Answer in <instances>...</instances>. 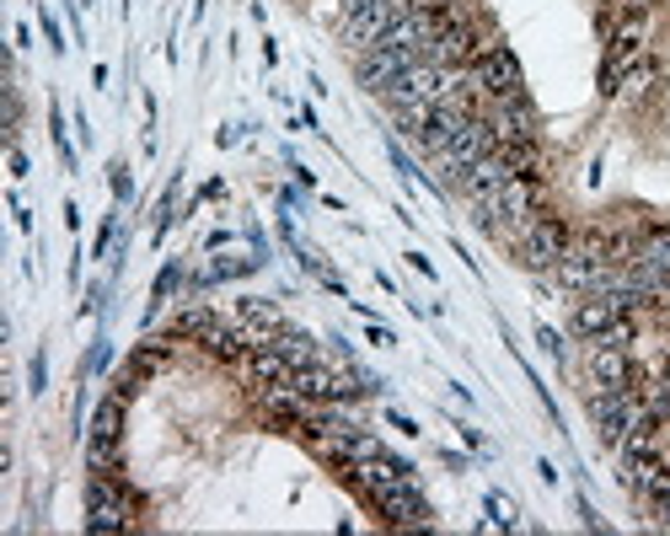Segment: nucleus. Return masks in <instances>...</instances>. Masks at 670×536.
I'll return each instance as SVG.
<instances>
[{"instance_id":"423d86ee","label":"nucleus","mask_w":670,"mask_h":536,"mask_svg":"<svg viewBox=\"0 0 670 536\" xmlns=\"http://www.w3.org/2000/svg\"><path fill=\"white\" fill-rule=\"evenodd\" d=\"M370 505L381 509V520H387V526H424V520H429V499L419 494V483H413V477H397L392 488L370 494Z\"/></svg>"},{"instance_id":"0eeeda50","label":"nucleus","mask_w":670,"mask_h":536,"mask_svg":"<svg viewBox=\"0 0 670 536\" xmlns=\"http://www.w3.org/2000/svg\"><path fill=\"white\" fill-rule=\"evenodd\" d=\"M419 60H424V54H413V49H397V43H376V49H366V54H360V87L381 97V91L392 87L402 70H413Z\"/></svg>"},{"instance_id":"2eb2a0df","label":"nucleus","mask_w":670,"mask_h":536,"mask_svg":"<svg viewBox=\"0 0 670 536\" xmlns=\"http://www.w3.org/2000/svg\"><path fill=\"white\" fill-rule=\"evenodd\" d=\"M123 435V397L113 391V397H102L92 414V440H119Z\"/></svg>"},{"instance_id":"39448f33","label":"nucleus","mask_w":670,"mask_h":536,"mask_svg":"<svg viewBox=\"0 0 670 536\" xmlns=\"http://www.w3.org/2000/svg\"><path fill=\"white\" fill-rule=\"evenodd\" d=\"M639 414H643L639 387H628V391H596V397H590V418H596V435H601L607 446H622L628 424H633Z\"/></svg>"},{"instance_id":"7ed1b4c3","label":"nucleus","mask_w":670,"mask_h":536,"mask_svg":"<svg viewBox=\"0 0 670 536\" xmlns=\"http://www.w3.org/2000/svg\"><path fill=\"white\" fill-rule=\"evenodd\" d=\"M569 247H574V241H569V226H563L558 215H537V220L520 231V264L548 274V268H558V258H563Z\"/></svg>"},{"instance_id":"4468645a","label":"nucleus","mask_w":670,"mask_h":536,"mask_svg":"<svg viewBox=\"0 0 670 536\" xmlns=\"http://www.w3.org/2000/svg\"><path fill=\"white\" fill-rule=\"evenodd\" d=\"M499 156H504V167H510L516 178H542V150H537V140H510V146H499Z\"/></svg>"},{"instance_id":"f03ea898","label":"nucleus","mask_w":670,"mask_h":536,"mask_svg":"<svg viewBox=\"0 0 670 536\" xmlns=\"http://www.w3.org/2000/svg\"><path fill=\"white\" fill-rule=\"evenodd\" d=\"M87 532H129V494L119 488L113 473H92V483H87Z\"/></svg>"},{"instance_id":"f257e3e1","label":"nucleus","mask_w":670,"mask_h":536,"mask_svg":"<svg viewBox=\"0 0 670 536\" xmlns=\"http://www.w3.org/2000/svg\"><path fill=\"white\" fill-rule=\"evenodd\" d=\"M493 150H499V140H493V123H488L483 113H467V119H461V129L451 135V146L440 150V167H446V172L461 182V172H467V167H478V161H483V156H493Z\"/></svg>"},{"instance_id":"9d476101","label":"nucleus","mask_w":670,"mask_h":536,"mask_svg":"<svg viewBox=\"0 0 670 536\" xmlns=\"http://www.w3.org/2000/svg\"><path fill=\"white\" fill-rule=\"evenodd\" d=\"M617 317H622V300L611 296V290H584V300L574 306V328L584 338H601Z\"/></svg>"},{"instance_id":"6e6552de","label":"nucleus","mask_w":670,"mask_h":536,"mask_svg":"<svg viewBox=\"0 0 670 536\" xmlns=\"http://www.w3.org/2000/svg\"><path fill=\"white\" fill-rule=\"evenodd\" d=\"M488 123H493V140H499V146H510V140H537V108L526 102V91H516V97H493Z\"/></svg>"},{"instance_id":"1a4fd4ad","label":"nucleus","mask_w":670,"mask_h":536,"mask_svg":"<svg viewBox=\"0 0 670 536\" xmlns=\"http://www.w3.org/2000/svg\"><path fill=\"white\" fill-rule=\"evenodd\" d=\"M584 365H590V376H596V387H601V391H628V387H633L628 349H611V344H601V338H590Z\"/></svg>"},{"instance_id":"20e7f679","label":"nucleus","mask_w":670,"mask_h":536,"mask_svg":"<svg viewBox=\"0 0 670 536\" xmlns=\"http://www.w3.org/2000/svg\"><path fill=\"white\" fill-rule=\"evenodd\" d=\"M472 70V81H478V91H488V97H516L520 91V60H516V49L510 43H488L478 60L467 64Z\"/></svg>"},{"instance_id":"b1692460","label":"nucleus","mask_w":670,"mask_h":536,"mask_svg":"<svg viewBox=\"0 0 670 536\" xmlns=\"http://www.w3.org/2000/svg\"><path fill=\"white\" fill-rule=\"evenodd\" d=\"M392 429H402V435H424V429H419L408 414H392Z\"/></svg>"},{"instance_id":"f8f14e48","label":"nucleus","mask_w":670,"mask_h":536,"mask_svg":"<svg viewBox=\"0 0 670 536\" xmlns=\"http://www.w3.org/2000/svg\"><path fill=\"white\" fill-rule=\"evenodd\" d=\"M199 349H204V355H214V359H242L247 349H252V344H247V332L226 328V322H220V317H214L210 328L199 332Z\"/></svg>"},{"instance_id":"4be33fe9","label":"nucleus","mask_w":670,"mask_h":536,"mask_svg":"<svg viewBox=\"0 0 670 536\" xmlns=\"http://www.w3.org/2000/svg\"><path fill=\"white\" fill-rule=\"evenodd\" d=\"M43 38H49V49H54V54H60V49H64V43H60V22H54L49 11H43Z\"/></svg>"},{"instance_id":"9b49d317","label":"nucleus","mask_w":670,"mask_h":536,"mask_svg":"<svg viewBox=\"0 0 670 536\" xmlns=\"http://www.w3.org/2000/svg\"><path fill=\"white\" fill-rule=\"evenodd\" d=\"M247 376H252V391L258 387H290L296 365L279 355V349H252V355H247Z\"/></svg>"},{"instance_id":"a211bd4d","label":"nucleus","mask_w":670,"mask_h":536,"mask_svg":"<svg viewBox=\"0 0 670 536\" xmlns=\"http://www.w3.org/2000/svg\"><path fill=\"white\" fill-rule=\"evenodd\" d=\"M601 344H611V349H628V344H633V317L622 311V317H617V322L601 332Z\"/></svg>"},{"instance_id":"5701e85b","label":"nucleus","mask_w":670,"mask_h":536,"mask_svg":"<svg viewBox=\"0 0 670 536\" xmlns=\"http://www.w3.org/2000/svg\"><path fill=\"white\" fill-rule=\"evenodd\" d=\"M43 381H49V365H43V355L32 359V391H43Z\"/></svg>"},{"instance_id":"393cba45","label":"nucleus","mask_w":670,"mask_h":536,"mask_svg":"<svg viewBox=\"0 0 670 536\" xmlns=\"http://www.w3.org/2000/svg\"><path fill=\"white\" fill-rule=\"evenodd\" d=\"M660 520H666V532H670V494L660 499Z\"/></svg>"},{"instance_id":"6ab92c4d","label":"nucleus","mask_w":670,"mask_h":536,"mask_svg":"<svg viewBox=\"0 0 670 536\" xmlns=\"http://www.w3.org/2000/svg\"><path fill=\"white\" fill-rule=\"evenodd\" d=\"M178 279H183V268H178V264H167V268H161V279H156V300H151V311H156V306H161L167 296H172V290H178Z\"/></svg>"},{"instance_id":"ddd939ff","label":"nucleus","mask_w":670,"mask_h":536,"mask_svg":"<svg viewBox=\"0 0 670 536\" xmlns=\"http://www.w3.org/2000/svg\"><path fill=\"white\" fill-rule=\"evenodd\" d=\"M269 349H279V355L290 359V365H296V370H301V365H311V359H317V344H311V332L290 328V322H284V328H279L274 338H269Z\"/></svg>"},{"instance_id":"f3484780","label":"nucleus","mask_w":670,"mask_h":536,"mask_svg":"<svg viewBox=\"0 0 670 536\" xmlns=\"http://www.w3.org/2000/svg\"><path fill=\"white\" fill-rule=\"evenodd\" d=\"M252 268H263V252H252V258H220V264H210V279H242Z\"/></svg>"},{"instance_id":"dca6fc26","label":"nucleus","mask_w":670,"mask_h":536,"mask_svg":"<svg viewBox=\"0 0 670 536\" xmlns=\"http://www.w3.org/2000/svg\"><path fill=\"white\" fill-rule=\"evenodd\" d=\"M87 467L92 473H119V440H92L87 435Z\"/></svg>"},{"instance_id":"412c9836","label":"nucleus","mask_w":670,"mask_h":536,"mask_svg":"<svg viewBox=\"0 0 670 536\" xmlns=\"http://www.w3.org/2000/svg\"><path fill=\"white\" fill-rule=\"evenodd\" d=\"M113 193H119V199H129V193H134V178H129V167H113Z\"/></svg>"},{"instance_id":"aec40b11","label":"nucleus","mask_w":670,"mask_h":536,"mask_svg":"<svg viewBox=\"0 0 670 536\" xmlns=\"http://www.w3.org/2000/svg\"><path fill=\"white\" fill-rule=\"evenodd\" d=\"M537 344H542V349H548L552 359H563V338H558L552 328H537Z\"/></svg>"}]
</instances>
